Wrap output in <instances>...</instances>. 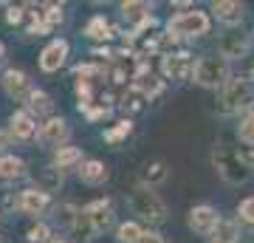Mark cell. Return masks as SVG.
Masks as SVG:
<instances>
[{"mask_svg": "<svg viewBox=\"0 0 254 243\" xmlns=\"http://www.w3.org/2000/svg\"><path fill=\"white\" fill-rule=\"evenodd\" d=\"M212 162H215L218 172L229 181V184H246V181L252 178V167H246V164L240 162L237 150H232L229 144H218V147H215Z\"/></svg>", "mask_w": 254, "mask_h": 243, "instance_id": "6da1fadb", "label": "cell"}, {"mask_svg": "<svg viewBox=\"0 0 254 243\" xmlns=\"http://www.w3.org/2000/svg\"><path fill=\"white\" fill-rule=\"evenodd\" d=\"M192 74H195V82L203 85V88H223L229 82V60L223 54L200 57L195 63V68H192Z\"/></svg>", "mask_w": 254, "mask_h": 243, "instance_id": "7a4b0ae2", "label": "cell"}, {"mask_svg": "<svg viewBox=\"0 0 254 243\" xmlns=\"http://www.w3.org/2000/svg\"><path fill=\"white\" fill-rule=\"evenodd\" d=\"M130 209L141 215L144 221L150 224H161L164 218H167V207H164V201L155 195L150 187H138L133 195H130Z\"/></svg>", "mask_w": 254, "mask_h": 243, "instance_id": "3957f363", "label": "cell"}, {"mask_svg": "<svg viewBox=\"0 0 254 243\" xmlns=\"http://www.w3.org/2000/svg\"><path fill=\"white\" fill-rule=\"evenodd\" d=\"M167 28H170L173 37H198L209 31V17L203 11H184V14L170 17Z\"/></svg>", "mask_w": 254, "mask_h": 243, "instance_id": "277c9868", "label": "cell"}, {"mask_svg": "<svg viewBox=\"0 0 254 243\" xmlns=\"http://www.w3.org/2000/svg\"><path fill=\"white\" fill-rule=\"evenodd\" d=\"M249 93H252V85L246 80H229L220 88V96H218L220 113H235V110H240V105L249 99Z\"/></svg>", "mask_w": 254, "mask_h": 243, "instance_id": "5b68a950", "label": "cell"}, {"mask_svg": "<svg viewBox=\"0 0 254 243\" xmlns=\"http://www.w3.org/2000/svg\"><path fill=\"white\" fill-rule=\"evenodd\" d=\"M71 136V127H68V122H65L63 116H51L46 119L43 125H40V130H37V139H40V144H46V147H63V142Z\"/></svg>", "mask_w": 254, "mask_h": 243, "instance_id": "8992f818", "label": "cell"}, {"mask_svg": "<svg viewBox=\"0 0 254 243\" xmlns=\"http://www.w3.org/2000/svg\"><path fill=\"white\" fill-rule=\"evenodd\" d=\"M3 90L9 93L14 102H28L31 96V82H28L26 71H20V68H9V71L3 74Z\"/></svg>", "mask_w": 254, "mask_h": 243, "instance_id": "52a82bcc", "label": "cell"}, {"mask_svg": "<svg viewBox=\"0 0 254 243\" xmlns=\"http://www.w3.org/2000/svg\"><path fill=\"white\" fill-rule=\"evenodd\" d=\"M85 215L91 221L93 232H108L110 226H113V207H110V201L99 198V201H91L88 207H85Z\"/></svg>", "mask_w": 254, "mask_h": 243, "instance_id": "ba28073f", "label": "cell"}, {"mask_svg": "<svg viewBox=\"0 0 254 243\" xmlns=\"http://www.w3.org/2000/svg\"><path fill=\"white\" fill-rule=\"evenodd\" d=\"M48 204H51V195L40 192L37 187L23 189V192H20V198H17V209L23 212V215H31V218L43 215V212L48 209Z\"/></svg>", "mask_w": 254, "mask_h": 243, "instance_id": "9c48e42d", "label": "cell"}, {"mask_svg": "<svg viewBox=\"0 0 254 243\" xmlns=\"http://www.w3.org/2000/svg\"><path fill=\"white\" fill-rule=\"evenodd\" d=\"M9 136L17 142H28L37 136V119L28 110H14L9 119Z\"/></svg>", "mask_w": 254, "mask_h": 243, "instance_id": "30bf717a", "label": "cell"}, {"mask_svg": "<svg viewBox=\"0 0 254 243\" xmlns=\"http://www.w3.org/2000/svg\"><path fill=\"white\" fill-rule=\"evenodd\" d=\"M65 57H68V43H65V40H54V43H48L46 48H43V54H40V68L46 74H54L65 65Z\"/></svg>", "mask_w": 254, "mask_h": 243, "instance_id": "8fae6325", "label": "cell"}, {"mask_svg": "<svg viewBox=\"0 0 254 243\" xmlns=\"http://www.w3.org/2000/svg\"><path fill=\"white\" fill-rule=\"evenodd\" d=\"M192 68H195V63H192L190 54H167L161 60V71H164V77H170V80H184Z\"/></svg>", "mask_w": 254, "mask_h": 243, "instance_id": "7c38bea8", "label": "cell"}, {"mask_svg": "<svg viewBox=\"0 0 254 243\" xmlns=\"http://www.w3.org/2000/svg\"><path fill=\"white\" fill-rule=\"evenodd\" d=\"M218 212L212 207H195L190 212V226L195 229V232H200V235H212V229L218 226Z\"/></svg>", "mask_w": 254, "mask_h": 243, "instance_id": "4fadbf2b", "label": "cell"}, {"mask_svg": "<svg viewBox=\"0 0 254 243\" xmlns=\"http://www.w3.org/2000/svg\"><path fill=\"white\" fill-rule=\"evenodd\" d=\"M108 167L102 162H96V159H91V162H82L79 164V178L85 181V184H91V187H99V184H105L108 181Z\"/></svg>", "mask_w": 254, "mask_h": 243, "instance_id": "5bb4252c", "label": "cell"}, {"mask_svg": "<svg viewBox=\"0 0 254 243\" xmlns=\"http://www.w3.org/2000/svg\"><path fill=\"white\" fill-rule=\"evenodd\" d=\"M60 187H63V172L57 170V167H46V170L37 172V189H40V192L51 195V192H57Z\"/></svg>", "mask_w": 254, "mask_h": 243, "instance_id": "9a60e30c", "label": "cell"}, {"mask_svg": "<svg viewBox=\"0 0 254 243\" xmlns=\"http://www.w3.org/2000/svg\"><path fill=\"white\" fill-rule=\"evenodd\" d=\"M26 175V162L17 156H0V178L3 181H14Z\"/></svg>", "mask_w": 254, "mask_h": 243, "instance_id": "2e32d148", "label": "cell"}, {"mask_svg": "<svg viewBox=\"0 0 254 243\" xmlns=\"http://www.w3.org/2000/svg\"><path fill=\"white\" fill-rule=\"evenodd\" d=\"M212 11L218 14V20H223V23H229V26H235V23H240V20H243V6H240V3L220 0V3H215V6H212Z\"/></svg>", "mask_w": 254, "mask_h": 243, "instance_id": "e0dca14e", "label": "cell"}, {"mask_svg": "<svg viewBox=\"0 0 254 243\" xmlns=\"http://www.w3.org/2000/svg\"><path fill=\"white\" fill-rule=\"evenodd\" d=\"M26 108L31 116H46V113H51V96H48L46 90H31V96H28Z\"/></svg>", "mask_w": 254, "mask_h": 243, "instance_id": "ac0fdd59", "label": "cell"}, {"mask_svg": "<svg viewBox=\"0 0 254 243\" xmlns=\"http://www.w3.org/2000/svg\"><path fill=\"white\" fill-rule=\"evenodd\" d=\"M82 162V153H79V147H60L54 153V167L60 172L68 170V167H73V164H79Z\"/></svg>", "mask_w": 254, "mask_h": 243, "instance_id": "d6986e66", "label": "cell"}, {"mask_svg": "<svg viewBox=\"0 0 254 243\" xmlns=\"http://www.w3.org/2000/svg\"><path fill=\"white\" fill-rule=\"evenodd\" d=\"M110 23L105 17H93L88 26H85V37L88 40H99V43H105V40H110Z\"/></svg>", "mask_w": 254, "mask_h": 243, "instance_id": "ffe728a7", "label": "cell"}, {"mask_svg": "<svg viewBox=\"0 0 254 243\" xmlns=\"http://www.w3.org/2000/svg\"><path fill=\"white\" fill-rule=\"evenodd\" d=\"M240 235H237V226L232 221H218V226L212 229V243H235Z\"/></svg>", "mask_w": 254, "mask_h": 243, "instance_id": "44dd1931", "label": "cell"}, {"mask_svg": "<svg viewBox=\"0 0 254 243\" xmlns=\"http://www.w3.org/2000/svg\"><path fill=\"white\" fill-rule=\"evenodd\" d=\"M79 215V209L73 207V204H60L54 209V224H60L63 229H73V221Z\"/></svg>", "mask_w": 254, "mask_h": 243, "instance_id": "7402d4cb", "label": "cell"}, {"mask_svg": "<svg viewBox=\"0 0 254 243\" xmlns=\"http://www.w3.org/2000/svg\"><path fill=\"white\" fill-rule=\"evenodd\" d=\"M122 14H125L127 20H136V26L138 23H144L147 17H153L147 3H122Z\"/></svg>", "mask_w": 254, "mask_h": 243, "instance_id": "603a6c76", "label": "cell"}, {"mask_svg": "<svg viewBox=\"0 0 254 243\" xmlns=\"http://www.w3.org/2000/svg\"><path fill=\"white\" fill-rule=\"evenodd\" d=\"M161 181H167V164L164 162L147 164V170H144V184L147 187H155V184H161Z\"/></svg>", "mask_w": 254, "mask_h": 243, "instance_id": "cb8c5ba5", "label": "cell"}, {"mask_svg": "<svg viewBox=\"0 0 254 243\" xmlns=\"http://www.w3.org/2000/svg\"><path fill=\"white\" fill-rule=\"evenodd\" d=\"M119 243H138V238H141V226L133 224V221H127V224L119 226Z\"/></svg>", "mask_w": 254, "mask_h": 243, "instance_id": "d4e9b609", "label": "cell"}, {"mask_svg": "<svg viewBox=\"0 0 254 243\" xmlns=\"http://www.w3.org/2000/svg\"><path fill=\"white\" fill-rule=\"evenodd\" d=\"M73 232L79 235L82 241H91L93 235V226H91V221H88V215H85V209H82L79 215H76V221H73Z\"/></svg>", "mask_w": 254, "mask_h": 243, "instance_id": "484cf974", "label": "cell"}, {"mask_svg": "<svg viewBox=\"0 0 254 243\" xmlns=\"http://www.w3.org/2000/svg\"><path fill=\"white\" fill-rule=\"evenodd\" d=\"M48 238H51V229H48V224H37V226H31L26 232V241L28 243H46Z\"/></svg>", "mask_w": 254, "mask_h": 243, "instance_id": "4316f807", "label": "cell"}, {"mask_svg": "<svg viewBox=\"0 0 254 243\" xmlns=\"http://www.w3.org/2000/svg\"><path fill=\"white\" fill-rule=\"evenodd\" d=\"M130 130H133V125H130V119H125V122H119V127H113V130L105 133V142H119V139L130 136Z\"/></svg>", "mask_w": 254, "mask_h": 243, "instance_id": "83f0119b", "label": "cell"}, {"mask_svg": "<svg viewBox=\"0 0 254 243\" xmlns=\"http://www.w3.org/2000/svg\"><path fill=\"white\" fill-rule=\"evenodd\" d=\"M246 48H249V45H246L243 40H226V43H223V57H226V60L240 57V54H246Z\"/></svg>", "mask_w": 254, "mask_h": 243, "instance_id": "f1b7e54d", "label": "cell"}, {"mask_svg": "<svg viewBox=\"0 0 254 243\" xmlns=\"http://www.w3.org/2000/svg\"><path fill=\"white\" fill-rule=\"evenodd\" d=\"M51 28H48V23L43 20V14L40 11H31V26H28V34H37V37H43L48 34Z\"/></svg>", "mask_w": 254, "mask_h": 243, "instance_id": "f546056e", "label": "cell"}, {"mask_svg": "<svg viewBox=\"0 0 254 243\" xmlns=\"http://www.w3.org/2000/svg\"><path fill=\"white\" fill-rule=\"evenodd\" d=\"M40 14L48 23V28H54L63 23V6H46V11H40Z\"/></svg>", "mask_w": 254, "mask_h": 243, "instance_id": "4dcf8cb0", "label": "cell"}, {"mask_svg": "<svg viewBox=\"0 0 254 243\" xmlns=\"http://www.w3.org/2000/svg\"><path fill=\"white\" fill-rule=\"evenodd\" d=\"M240 139H243L246 144H254V119L246 116L243 122H240Z\"/></svg>", "mask_w": 254, "mask_h": 243, "instance_id": "1f68e13d", "label": "cell"}, {"mask_svg": "<svg viewBox=\"0 0 254 243\" xmlns=\"http://www.w3.org/2000/svg\"><path fill=\"white\" fill-rule=\"evenodd\" d=\"M141 99H147V96H141L136 88H130V96H125L122 108H125V110H138V108H141Z\"/></svg>", "mask_w": 254, "mask_h": 243, "instance_id": "d6a6232c", "label": "cell"}, {"mask_svg": "<svg viewBox=\"0 0 254 243\" xmlns=\"http://www.w3.org/2000/svg\"><path fill=\"white\" fill-rule=\"evenodd\" d=\"M240 218H243V221H249V224H254V195L249 201H243V204H240Z\"/></svg>", "mask_w": 254, "mask_h": 243, "instance_id": "836d02e7", "label": "cell"}, {"mask_svg": "<svg viewBox=\"0 0 254 243\" xmlns=\"http://www.w3.org/2000/svg\"><path fill=\"white\" fill-rule=\"evenodd\" d=\"M237 156H240V162H243L246 167H254V144L240 147V150H237Z\"/></svg>", "mask_w": 254, "mask_h": 243, "instance_id": "e575fe53", "label": "cell"}, {"mask_svg": "<svg viewBox=\"0 0 254 243\" xmlns=\"http://www.w3.org/2000/svg\"><path fill=\"white\" fill-rule=\"evenodd\" d=\"M20 20H23V9H20V6H9V9H6V23L17 26Z\"/></svg>", "mask_w": 254, "mask_h": 243, "instance_id": "d590c367", "label": "cell"}, {"mask_svg": "<svg viewBox=\"0 0 254 243\" xmlns=\"http://www.w3.org/2000/svg\"><path fill=\"white\" fill-rule=\"evenodd\" d=\"M138 243H167V238H161L158 232H141Z\"/></svg>", "mask_w": 254, "mask_h": 243, "instance_id": "8d00e7d4", "label": "cell"}, {"mask_svg": "<svg viewBox=\"0 0 254 243\" xmlns=\"http://www.w3.org/2000/svg\"><path fill=\"white\" fill-rule=\"evenodd\" d=\"M9 142H11V136L6 133V130H0V153H3L6 147H9Z\"/></svg>", "mask_w": 254, "mask_h": 243, "instance_id": "74e56055", "label": "cell"}, {"mask_svg": "<svg viewBox=\"0 0 254 243\" xmlns=\"http://www.w3.org/2000/svg\"><path fill=\"white\" fill-rule=\"evenodd\" d=\"M3 57H6V48H3V43H0V65H3Z\"/></svg>", "mask_w": 254, "mask_h": 243, "instance_id": "f35d334b", "label": "cell"}, {"mask_svg": "<svg viewBox=\"0 0 254 243\" xmlns=\"http://www.w3.org/2000/svg\"><path fill=\"white\" fill-rule=\"evenodd\" d=\"M246 116H252V119H254V102L249 105V113H246Z\"/></svg>", "mask_w": 254, "mask_h": 243, "instance_id": "ab89813d", "label": "cell"}, {"mask_svg": "<svg viewBox=\"0 0 254 243\" xmlns=\"http://www.w3.org/2000/svg\"><path fill=\"white\" fill-rule=\"evenodd\" d=\"M48 243H68V241H63V238H54V241H48Z\"/></svg>", "mask_w": 254, "mask_h": 243, "instance_id": "60d3db41", "label": "cell"}]
</instances>
